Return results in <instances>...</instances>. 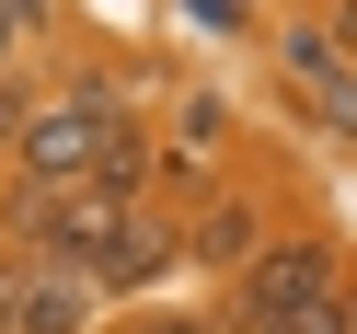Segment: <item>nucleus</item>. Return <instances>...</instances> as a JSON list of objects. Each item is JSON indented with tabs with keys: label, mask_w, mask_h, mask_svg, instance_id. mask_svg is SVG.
<instances>
[{
	"label": "nucleus",
	"mask_w": 357,
	"mask_h": 334,
	"mask_svg": "<svg viewBox=\"0 0 357 334\" xmlns=\"http://www.w3.org/2000/svg\"><path fill=\"white\" fill-rule=\"evenodd\" d=\"M127 334H208V323H196V311H139Z\"/></svg>",
	"instance_id": "9"
},
{
	"label": "nucleus",
	"mask_w": 357,
	"mask_h": 334,
	"mask_svg": "<svg viewBox=\"0 0 357 334\" xmlns=\"http://www.w3.org/2000/svg\"><path fill=\"white\" fill-rule=\"evenodd\" d=\"M173 265V219H150V208H127V231L104 242V265H93V288H139V277H162Z\"/></svg>",
	"instance_id": "6"
},
{
	"label": "nucleus",
	"mask_w": 357,
	"mask_h": 334,
	"mask_svg": "<svg viewBox=\"0 0 357 334\" xmlns=\"http://www.w3.org/2000/svg\"><path fill=\"white\" fill-rule=\"evenodd\" d=\"M127 208H139V196H116V185H24L12 231H24V254L81 265V277H93V265H104V242L127 231Z\"/></svg>",
	"instance_id": "2"
},
{
	"label": "nucleus",
	"mask_w": 357,
	"mask_h": 334,
	"mask_svg": "<svg viewBox=\"0 0 357 334\" xmlns=\"http://www.w3.org/2000/svg\"><path fill=\"white\" fill-rule=\"evenodd\" d=\"M242 334H346V265L334 242H254L242 265Z\"/></svg>",
	"instance_id": "1"
},
{
	"label": "nucleus",
	"mask_w": 357,
	"mask_h": 334,
	"mask_svg": "<svg viewBox=\"0 0 357 334\" xmlns=\"http://www.w3.org/2000/svg\"><path fill=\"white\" fill-rule=\"evenodd\" d=\"M35 24H47V0H0V70L35 47Z\"/></svg>",
	"instance_id": "8"
},
{
	"label": "nucleus",
	"mask_w": 357,
	"mask_h": 334,
	"mask_svg": "<svg viewBox=\"0 0 357 334\" xmlns=\"http://www.w3.org/2000/svg\"><path fill=\"white\" fill-rule=\"evenodd\" d=\"M93 311H104V288L81 277V265H12L0 277V334H93Z\"/></svg>",
	"instance_id": "4"
},
{
	"label": "nucleus",
	"mask_w": 357,
	"mask_h": 334,
	"mask_svg": "<svg viewBox=\"0 0 357 334\" xmlns=\"http://www.w3.org/2000/svg\"><path fill=\"white\" fill-rule=\"evenodd\" d=\"M323 35H334V47L357 58V0H334V12H323Z\"/></svg>",
	"instance_id": "10"
},
{
	"label": "nucleus",
	"mask_w": 357,
	"mask_h": 334,
	"mask_svg": "<svg viewBox=\"0 0 357 334\" xmlns=\"http://www.w3.org/2000/svg\"><path fill=\"white\" fill-rule=\"evenodd\" d=\"M196 265H231V277L254 265V208H242V196H219V208L196 219Z\"/></svg>",
	"instance_id": "7"
},
{
	"label": "nucleus",
	"mask_w": 357,
	"mask_h": 334,
	"mask_svg": "<svg viewBox=\"0 0 357 334\" xmlns=\"http://www.w3.org/2000/svg\"><path fill=\"white\" fill-rule=\"evenodd\" d=\"M277 70H288V93L311 104L323 139H357V58L334 47L323 24H288V35H277Z\"/></svg>",
	"instance_id": "5"
},
{
	"label": "nucleus",
	"mask_w": 357,
	"mask_h": 334,
	"mask_svg": "<svg viewBox=\"0 0 357 334\" xmlns=\"http://www.w3.org/2000/svg\"><path fill=\"white\" fill-rule=\"evenodd\" d=\"M104 150H116L104 93H58V104H35V116H12V162H24V185H93Z\"/></svg>",
	"instance_id": "3"
}]
</instances>
